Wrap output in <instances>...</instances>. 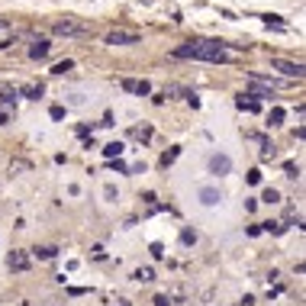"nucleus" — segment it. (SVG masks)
Returning <instances> with one entry per match:
<instances>
[{"instance_id": "obj_1", "label": "nucleus", "mask_w": 306, "mask_h": 306, "mask_svg": "<svg viewBox=\"0 0 306 306\" xmlns=\"http://www.w3.org/2000/svg\"><path fill=\"white\" fill-rule=\"evenodd\" d=\"M174 58H197V61H226L229 55H226L223 42H206V39H200V42H187V46L174 49Z\"/></svg>"}, {"instance_id": "obj_2", "label": "nucleus", "mask_w": 306, "mask_h": 306, "mask_svg": "<svg viewBox=\"0 0 306 306\" xmlns=\"http://www.w3.org/2000/svg\"><path fill=\"white\" fill-rule=\"evenodd\" d=\"M139 32L136 29H113V32H107V46H139Z\"/></svg>"}, {"instance_id": "obj_3", "label": "nucleus", "mask_w": 306, "mask_h": 306, "mask_svg": "<svg viewBox=\"0 0 306 306\" xmlns=\"http://www.w3.org/2000/svg\"><path fill=\"white\" fill-rule=\"evenodd\" d=\"M55 36H87V23H77V20H58L52 26Z\"/></svg>"}, {"instance_id": "obj_4", "label": "nucleus", "mask_w": 306, "mask_h": 306, "mask_svg": "<svg viewBox=\"0 0 306 306\" xmlns=\"http://www.w3.org/2000/svg\"><path fill=\"white\" fill-rule=\"evenodd\" d=\"M271 68H274V71H281V74H287V77H303V65L300 61H284V58H274L271 61Z\"/></svg>"}, {"instance_id": "obj_5", "label": "nucleus", "mask_w": 306, "mask_h": 306, "mask_svg": "<svg viewBox=\"0 0 306 306\" xmlns=\"http://www.w3.org/2000/svg\"><path fill=\"white\" fill-rule=\"evenodd\" d=\"M229 171H232V158H229V155L216 152L213 158H209V174H220V178H223V174H229Z\"/></svg>"}, {"instance_id": "obj_6", "label": "nucleus", "mask_w": 306, "mask_h": 306, "mask_svg": "<svg viewBox=\"0 0 306 306\" xmlns=\"http://www.w3.org/2000/svg\"><path fill=\"white\" fill-rule=\"evenodd\" d=\"M7 268H10V271H29V258H26V251H10Z\"/></svg>"}, {"instance_id": "obj_7", "label": "nucleus", "mask_w": 306, "mask_h": 306, "mask_svg": "<svg viewBox=\"0 0 306 306\" xmlns=\"http://www.w3.org/2000/svg\"><path fill=\"white\" fill-rule=\"evenodd\" d=\"M122 91H129V94H139V97H145V94H152V84H148V81H122Z\"/></svg>"}, {"instance_id": "obj_8", "label": "nucleus", "mask_w": 306, "mask_h": 306, "mask_svg": "<svg viewBox=\"0 0 306 306\" xmlns=\"http://www.w3.org/2000/svg\"><path fill=\"white\" fill-rule=\"evenodd\" d=\"M220 190H216V187H200V203H203V206H216V203H220Z\"/></svg>"}, {"instance_id": "obj_9", "label": "nucleus", "mask_w": 306, "mask_h": 306, "mask_svg": "<svg viewBox=\"0 0 306 306\" xmlns=\"http://www.w3.org/2000/svg\"><path fill=\"white\" fill-rule=\"evenodd\" d=\"M49 39H36V42H32V49H29V58H46L49 55Z\"/></svg>"}, {"instance_id": "obj_10", "label": "nucleus", "mask_w": 306, "mask_h": 306, "mask_svg": "<svg viewBox=\"0 0 306 306\" xmlns=\"http://www.w3.org/2000/svg\"><path fill=\"white\" fill-rule=\"evenodd\" d=\"M32 255L42 258V261H49V258H55V255H58V248H52V245H42V248H39V245H36V248H32Z\"/></svg>"}, {"instance_id": "obj_11", "label": "nucleus", "mask_w": 306, "mask_h": 306, "mask_svg": "<svg viewBox=\"0 0 306 306\" xmlns=\"http://www.w3.org/2000/svg\"><path fill=\"white\" fill-rule=\"evenodd\" d=\"M133 281H139V284H148V281H155V271H152V268H136Z\"/></svg>"}, {"instance_id": "obj_12", "label": "nucleus", "mask_w": 306, "mask_h": 306, "mask_svg": "<svg viewBox=\"0 0 306 306\" xmlns=\"http://www.w3.org/2000/svg\"><path fill=\"white\" fill-rule=\"evenodd\" d=\"M122 152H126V148H122V142H110V145H103V155H107L110 161H113V158H119Z\"/></svg>"}, {"instance_id": "obj_13", "label": "nucleus", "mask_w": 306, "mask_h": 306, "mask_svg": "<svg viewBox=\"0 0 306 306\" xmlns=\"http://www.w3.org/2000/svg\"><path fill=\"white\" fill-rule=\"evenodd\" d=\"M16 94H23V97H32V100H39V97H42V84H29V87H23V91H16Z\"/></svg>"}, {"instance_id": "obj_14", "label": "nucleus", "mask_w": 306, "mask_h": 306, "mask_svg": "<svg viewBox=\"0 0 306 306\" xmlns=\"http://www.w3.org/2000/svg\"><path fill=\"white\" fill-rule=\"evenodd\" d=\"M71 68H74V61H71V58H65V61H58V65L52 68V74H65V71H71Z\"/></svg>"}, {"instance_id": "obj_15", "label": "nucleus", "mask_w": 306, "mask_h": 306, "mask_svg": "<svg viewBox=\"0 0 306 306\" xmlns=\"http://www.w3.org/2000/svg\"><path fill=\"white\" fill-rule=\"evenodd\" d=\"M261 200H265V203H277V200H281V194H277L274 187H268L265 194H261Z\"/></svg>"}, {"instance_id": "obj_16", "label": "nucleus", "mask_w": 306, "mask_h": 306, "mask_svg": "<svg viewBox=\"0 0 306 306\" xmlns=\"http://www.w3.org/2000/svg\"><path fill=\"white\" fill-rule=\"evenodd\" d=\"M32 164L29 161H10V174H20V171H29Z\"/></svg>"}, {"instance_id": "obj_17", "label": "nucleus", "mask_w": 306, "mask_h": 306, "mask_svg": "<svg viewBox=\"0 0 306 306\" xmlns=\"http://www.w3.org/2000/svg\"><path fill=\"white\" fill-rule=\"evenodd\" d=\"M284 122V110H271V126H281Z\"/></svg>"}, {"instance_id": "obj_18", "label": "nucleus", "mask_w": 306, "mask_h": 306, "mask_svg": "<svg viewBox=\"0 0 306 306\" xmlns=\"http://www.w3.org/2000/svg\"><path fill=\"white\" fill-rule=\"evenodd\" d=\"M181 242H184V245H194V242H197V235L190 232V229H184V232H181Z\"/></svg>"}, {"instance_id": "obj_19", "label": "nucleus", "mask_w": 306, "mask_h": 306, "mask_svg": "<svg viewBox=\"0 0 306 306\" xmlns=\"http://www.w3.org/2000/svg\"><path fill=\"white\" fill-rule=\"evenodd\" d=\"M133 136H136V139H142V142H145V139H152V129H148V126H145V129H133Z\"/></svg>"}, {"instance_id": "obj_20", "label": "nucleus", "mask_w": 306, "mask_h": 306, "mask_svg": "<svg viewBox=\"0 0 306 306\" xmlns=\"http://www.w3.org/2000/svg\"><path fill=\"white\" fill-rule=\"evenodd\" d=\"M103 197H107V200H116L119 194H116V187H113V184H107V187H103Z\"/></svg>"}, {"instance_id": "obj_21", "label": "nucleus", "mask_w": 306, "mask_h": 306, "mask_svg": "<svg viewBox=\"0 0 306 306\" xmlns=\"http://www.w3.org/2000/svg\"><path fill=\"white\" fill-rule=\"evenodd\" d=\"M110 168H113V171H119V174H126V171H129V168H126V164H122L119 158H113V161H110Z\"/></svg>"}, {"instance_id": "obj_22", "label": "nucleus", "mask_w": 306, "mask_h": 306, "mask_svg": "<svg viewBox=\"0 0 306 306\" xmlns=\"http://www.w3.org/2000/svg\"><path fill=\"white\" fill-rule=\"evenodd\" d=\"M287 178H300V168L293 161H287Z\"/></svg>"}, {"instance_id": "obj_23", "label": "nucleus", "mask_w": 306, "mask_h": 306, "mask_svg": "<svg viewBox=\"0 0 306 306\" xmlns=\"http://www.w3.org/2000/svg\"><path fill=\"white\" fill-rule=\"evenodd\" d=\"M248 184H261V171H258V168L248 171Z\"/></svg>"}, {"instance_id": "obj_24", "label": "nucleus", "mask_w": 306, "mask_h": 306, "mask_svg": "<svg viewBox=\"0 0 306 306\" xmlns=\"http://www.w3.org/2000/svg\"><path fill=\"white\" fill-rule=\"evenodd\" d=\"M174 158H178V148H174V152H168V155H164V158H161V164H164V168H168V164H171Z\"/></svg>"}, {"instance_id": "obj_25", "label": "nucleus", "mask_w": 306, "mask_h": 306, "mask_svg": "<svg viewBox=\"0 0 306 306\" xmlns=\"http://www.w3.org/2000/svg\"><path fill=\"white\" fill-rule=\"evenodd\" d=\"M152 255H155V258H161V255H164V245H161V242H155V245H152Z\"/></svg>"}, {"instance_id": "obj_26", "label": "nucleus", "mask_w": 306, "mask_h": 306, "mask_svg": "<svg viewBox=\"0 0 306 306\" xmlns=\"http://www.w3.org/2000/svg\"><path fill=\"white\" fill-rule=\"evenodd\" d=\"M155 306H168V296H155Z\"/></svg>"}, {"instance_id": "obj_27", "label": "nucleus", "mask_w": 306, "mask_h": 306, "mask_svg": "<svg viewBox=\"0 0 306 306\" xmlns=\"http://www.w3.org/2000/svg\"><path fill=\"white\" fill-rule=\"evenodd\" d=\"M7 26H10V20H0V29H7Z\"/></svg>"}, {"instance_id": "obj_28", "label": "nucleus", "mask_w": 306, "mask_h": 306, "mask_svg": "<svg viewBox=\"0 0 306 306\" xmlns=\"http://www.w3.org/2000/svg\"><path fill=\"white\" fill-rule=\"evenodd\" d=\"M0 122H7V113L4 110H0Z\"/></svg>"}]
</instances>
